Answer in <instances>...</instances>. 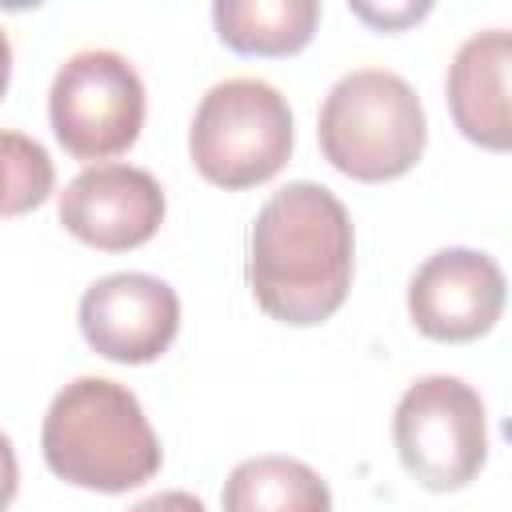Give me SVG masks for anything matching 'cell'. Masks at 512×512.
Wrapping results in <instances>:
<instances>
[{"mask_svg":"<svg viewBox=\"0 0 512 512\" xmlns=\"http://www.w3.org/2000/svg\"><path fill=\"white\" fill-rule=\"evenodd\" d=\"M348 208L312 180H296L264 200L248 240V284L256 304L280 324L328 320L352 284Z\"/></svg>","mask_w":512,"mask_h":512,"instance_id":"cell-1","label":"cell"},{"mask_svg":"<svg viewBox=\"0 0 512 512\" xmlns=\"http://www.w3.org/2000/svg\"><path fill=\"white\" fill-rule=\"evenodd\" d=\"M40 444L60 480L92 492H128L160 472V440L140 400L104 376H80L56 392Z\"/></svg>","mask_w":512,"mask_h":512,"instance_id":"cell-2","label":"cell"},{"mask_svg":"<svg viewBox=\"0 0 512 512\" xmlns=\"http://www.w3.org/2000/svg\"><path fill=\"white\" fill-rule=\"evenodd\" d=\"M320 152L352 180L404 176L428 140V120L416 88L384 68H356L340 76L320 108Z\"/></svg>","mask_w":512,"mask_h":512,"instance_id":"cell-3","label":"cell"},{"mask_svg":"<svg viewBox=\"0 0 512 512\" xmlns=\"http://www.w3.org/2000/svg\"><path fill=\"white\" fill-rule=\"evenodd\" d=\"M188 152L196 172L220 188L236 192L272 180L292 152L288 100L256 76L212 84L192 116Z\"/></svg>","mask_w":512,"mask_h":512,"instance_id":"cell-4","label":"cell"},{"mask_svg":"<svg viewBox=\"0 0 512 512\" xmlns=\"http://www.w3.org/2000/svg\"><path fill=\"white\" fill-rule=\"evenodd\" d=\"M392 440L408 476L432 492H456L488 460L484 400L456 376H420L396 404Z\"/></svg>","mask_w":512,"mask_h":512,"instance_id":"cell-5","label":"cell"},{"mask_svg":"<svg viewBox=\"0 0 512 512\" xmlns=\"http://www.w3.org/2000/svg\"><path fill=\"white\" fill-rule=\"evenodd\" d=\"M56 140L76 160H108L136 144L144 124V84L136 68L108 48L76 52L60 64L48 92Z\"/></svg>","mask_w":512,"mask_h":512,"instance_id":"cell-6","label":"cell"},{"mask_svg":"<svg viewBox=\"0 0 512 512\" xmlns=\"http://www.w3.org/2000/svg\"><path fill=\"white\" fill-rule=\"evenodd\" d=\"M180 328L176 292L148 272H112L80 296L84 340L116 364H148Z\"/></svg>","mask_w":512,"mask_h":512,"instance_id":"cell-7","label":"cell"},{"mask_svg":"<svg viewBox=\"0 0 512 512\" xmlns=\"http://www.w3.org/2000/svg\"><path fill=\"white\" fill-rule=\"evenodd\" d=\"M408 312L432 340H476L504 312V272L476 248H440L416 268L408 284Z\"/></svg>","mask_w":512,"mask_h":512,"instance_id":"cell-8","label":"cell"},{"mask_svg":"<svg viewBox=\"0 0 512 512\" xmlns=\"http://www.w3.org/2000/svg\"><path fill=\"white\" fill-rule=\"evenodd\" d=\"M160 220L164 192L152 172L132 164L84 168L60 192V224L100 252H128L152 240Z\"/></svg>","mask_w":512,"mask_h":512,"instance_id":"cell-9","label":"cell"},{"mask_svg":"<svg viewBox=\"0 0 512 512\" xmlns=\"http://www.w3.org/2000/svg\"><path fill=\"white\" fill-rule=\"evenodd\" d=\"M508 64H512V36L504 28H488L468 36L448 68V108L456 128L472 144L492 152H504L512 144Z\"/></svg>","mask_w":512,"mask_h":512,"instance_id":"cell-10","label":"cell"},{"mask_svg":"<svg viewBox=\"0 0 512 512\" xmlns=\"http://www.w3.org/2000/svg\"><path fill=\"white\" fill-rule=\"evenodd\" d=\"M320 20L316 0H216V36L240 56H292Z\"/></svg>","mask_w":512,"mask_h":512,"instance_id":"cell-11","label":"cell"},{"mask_svg":"<svg viewBox=\"0 0 512 512\" xmlns=\"http://www.w3.org/2000/svg\"><path fill=\"white\" fill-rule=\"evenodd\" d=\"M220 504L224 512H332L328 484L292 456H252L236 464Z\"/></svg>","mask_w":512,"mask_h":512,"instance_id":"cell-12","label":"cell"},{"mask_svg":"<svg viewBox=\"0 0 512 512\" xmlns=\"http://www.w3.org/2000/svg\"><path fill=\"white\" fill-rule=\"evenodd\" d=\"M56 184L52 156L24 132H0V216L32 212Z\"/></svg>","mask_w":512,"mask_h":512,"instance_id":"cell-13","label":"cell"},{"mask_svg":"<svg viewBox=\"0 0 512 512\" xmlns=\"http://www.w3.org/2000/svg\"><path fill=\"white\" fill-rule=\"evenodd\" d=\"M360 20L376 24V28H400V24H412L428 12V4H404V8H368V4H356L352 8Z\"/></svg>","mask_w":512,"mask_h":512,"instance_id":"cell-14","label":"cell"},{"mask_svg":"<svg viewBox=\"0 0 512 512\" xmlns=\"http://www.w3.org/2000/svg\"><path fill=\"white\" fill-rule=\"evenodd\" d=\"M128 512H204V504L192 492H156V496L132 504Z\"/></svg>","mask_w":512,"mask_h":512,"instance_id":"cell-15","label":"cell"},{"mask_svg":"<svg viewBox=\"0 0 512 512\" xmlns=\"http://www.w3.org/2000/svg\"><path fill=\"white\" fill-rule=\"evenodd\" d=\"M16 484H20L16 452H12V440L0 432V512L12 504V496H16Z\"/></svg>","mask_w":512,"mask_h":512,"instance_id":"cell-16","label":"cell"},{"mask_svg":"<svg viewBox=\"0 0 512 512\" xmlns=\"http://www.w3.org/2000/svg\"><path fill=\"white\" fill-rule=\"evenodd\" d=\"M8 76H12V44H8V36L0 28V96L8 92Z\"/></svg>","mask_w":512,"mask_h":512,"instance_id":"cell-17","label":"cell"}]
</instances>
